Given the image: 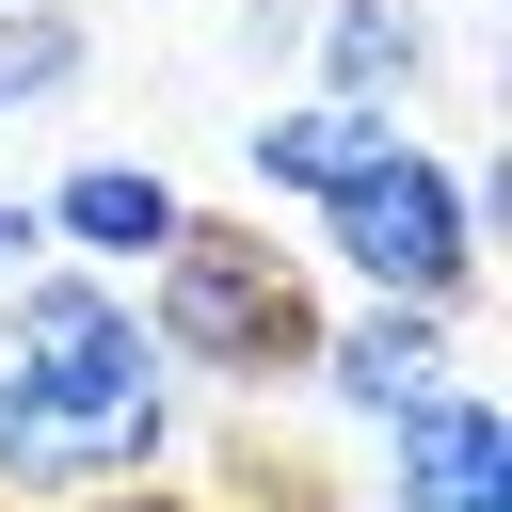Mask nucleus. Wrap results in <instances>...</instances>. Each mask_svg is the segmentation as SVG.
I'll return each instance as SVG.
<instances>
[{"mask_svg":"<svg viewBox=\"0 0 512 512\" xmlns=\"http://www.w3.org/2000/svg\"><path fill=\"white\" fill-rule=\"evenodd\" d=\"M0 512H16V496H0Z\"/></svg>","mask_w":512,"mask_h":512,"instance_id":"f8f14e48","label":"nucleus"},{"mask_svg":"<svg viewBox=\"0 0 512 512\" xmlns=\"http://www.w3.org/2000/svg\"><path fill=\"white\" fill-rule=\"evenodd\" d=\"M480 240H496V160H432L416 128L320 192V256L352 272V304H432L464 320L480 304Z\"/></svg>","mask_w":512,"mask_h":512,"instance_id":"7ed1b4c3","label":"nucleus"},{"mask_svg":"<svg viewBox=\"0 0 512 512\" xmlns=\"http://www.w3.org/2000/svg\"><path fill=\"white\" fill-rule=\"evenodd\" d=\"M48 512H208V496H176V480H80V496H48Z\"/></svg>","mask_w":512,"mask_h":512,"instance_id":"9d476101","label":"nucleus"},{"mask_svg":"<svg viewBox=\"0 0 512 512\" xmlns=\"http://www.w3.org/2000/svg\"><path fill=\"white\" fill-rule=\"evenodd\" d=\"M128 304H144L176 384H304V352H320V288H304V256H272V224H208L192 208L144 256Z\"/></svg>","mask_w":512,"mask_h":512,"instance_id":"f03ea898","label":"nucleus"},{"mask_svg":"<svg viewBox=\"0 0 512 512\" xmlns=\"http://www.w3.org/2000/svg\"><path fill=\"white\" fill-rule=\"evenodd\" d=\"M32 224H48V240H64L80 272H144V256H160V240L192 224V192H176L160 160H64Z\"/></svg>","mask_w":512,"mask_h":512,"instance_id":"423d86ee","label":"nucleus"},{"mask_svg":"<svg viewBox=\"0 0 512 512\" xmlns=\"http://www.w3.org/2000/svg\"><path fill=\"white\" fill-rule=\"evenodd\" d=\"M304 96H368V112H416L432 96V16L416 0H304Z\"/></svg>","mask_w":512,"mask_h":512,"instance_id":"0eeeda50","label":"nucleus"},{"mask_svg":"<svg viewBox=\"0 0 512 512\" xmlns=\"http://www.w3.org/2000/svg\"><path fill=\"white\" fill-rule=\"evenodd\" d=\"M0 352H16V400L64 432V464L80 480H160L176 464V368H160V336H144V304H128V272H16L0 288Z\"/></svg>","mask_w":512,"mask_h":512,"instance_id":"f257e3e1","label":"nucleus"},{"mask_svg":"<svg viewBox=\"0 0 512 512\" xmlns=\"http://www.w3.org/2000/svg\"><path fill=\"white\" fill-rule=\"evenodd\" d=\"M400 128H416V112H368V96H272V112L240 128V160H256V192H304V208H320V192L368 176Z\"/></svg>","mask_w":512,"mask_h":512,"instance_id":"6e6552de","label":"nucleus"},{"mask_svg":"<svg viewBox=\"0 0 512 512\" xmlns=\"http://www.w3.org/2000/svg\"><path fill=\"white\" fill-rule=\"evenodd\" d=\"M16 256H48V224H32L16 192H0V288H16Z\"/></svg>","mask_w":512,"mask_h":512,"instance_id":"9b49d317","label":"nucleus"},{"mask_svg":"<svg viewBox=\"0 0 512 512\" xmlns=\"http://www.w3.org/2000/svg\"><path fill=\"white\" fill-rule=\"evenodd\" d=\"M96 64V32H80V0H0V128L16 112H48L64 80Z\"/></svg>","mask_w":512,"mask_h":512,"instance_id":"1a4fd4ad","label":"nucleus"},{"mask_svg":"<svg viewBox=\"0 0 512 512\" xmlns=\"http://www.w3.org/2000/svg\"><path fill=\"white\" fill-rule=\"evenodd\" d=\"M304 384L336 400V416H416L432 384H448V320L432 304H352V320H320V352H304Z\"/></svg>","mask_w":512,"mask_h":512,"instance_id":"39448f33","label":"nucleus"},{"mask_svg":"<svg viewBox=\"0 0 512 512\" xmlns=\"http://www.w3.org/2000/svg\"><path fill=\"white\" fill-rule=\"evenodd\" d=\"M384 512H512V416L496 384H432L416 416H384Z\"/></svg>","mask_w":512,"mask_h":512,"instance_id":"20e7f679","label":"nucleus"}]
</instances>
